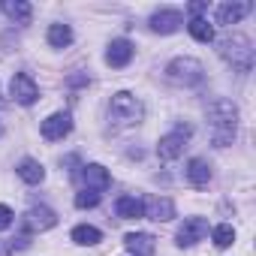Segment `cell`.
<instances>
[{
	"instance_id": "obj_1",
	"label": "cell",
	"mask_w": 256,
	"mask_h": 256,
	"mask_svg": "<svg viewBox=\"0 0 256 256\" xmlns=\"http://www.w3.org/2000/svg\"><path fill=\"white\" fill-rule=\"evenodd\" d=\"M208 126H211V142L214 148H226L235 142L238 133V108L229 100H214L208 106Z\"/></svg>"
},
{
	"instance_id": "obj_2",
	"label": "cell",
	"mask_w": 256,
	"mask_h": 256,
	"mask_svg": "<svg viewBox=\"0 0 256 256\" xmlns=\"http://www.w3.org/2000/svg\"><path fill=\"white\" fill-rule=\"evenodd\" d=\"M217 52H220V58H223L235 72H250V70H253V42H250L247 36L232 34V36L220 40Z\"/></svg>"
},
{
	"instance_id": "obj_3",
	"label": "cell",
	"mask_w": 256,
	"mask_h": 256,
	"mask_svg": "<svg viewBox=\"0 0 256 256\" xmlns=\"http://www.w3.org/2000/svg\"><path fill=\"white\" fill-rule=\"evenodd\" d=\"M142 114H145V108H142L139 96H133L130 90L114 94L112 102H108V118H112L118 126H133V124L142 120Z\"/></svg>"
},
{
	"instance_id": "obj_4",
	"label": "cell",
	"mask_w": 256,
	"mask_h": 256,
	"mask_svg": "<svg viewBox=\"0 0 256 256\" xmlns=\"http://www.w3.org/2000/svg\"><path fill=\"white\" fill-rule=\"evenodd\" d=\"M166 76H169V82H175V84H181V88H196V84H202V78H205V66H202V60H196V58H175V60L166 66Z\"/></svg>"
},
{
	"instance_id": "obj_5",
	"label": "cell",
	"mask_w": 256,
	"mask_h": 256,
	"mask_svg": "<svg viewBox=\"0 0 256 256\" xmlns=\"http://www.w3.org/2000/svg\"><path fill=\"white\" fill-rule=\"evenodd\" d=\"M193 133V126L190 124H178V130L175 133H166L160 142H157V157L160 160H178L187 148V139Z\"/></svg>"
},
{
	"instance_id": "obj_6",
	"label": "cell",
	"mask_w": 256,
	"mask_h": 256,
	"mask_svg": "<svg viewBox=\"0 0 256 256\" xmlns=\"http://www.w3.org/2000/svg\"><path fill=\"white\" fill-rule=\"evenodd\" d=\"M10 94H12V100L22 102V106H34V102L40 100V88H36V82H34L28 72H16V76H12Z\"/></svg>"
},
{
	"instance_id": "obj_7",
	"label": "cell",
	"mask_w": 256,
	"mask_h": 256,
	"mask_svg": "<svg viewBox=\"0 0 256 256\" xmlns=\"http://www.w3.org/2000/svg\"><path fill=\"white\" fill-rule=\"evenodd\" d=\"M40 133H42V139H48V142H58V139L70 136V133H72V118H70V112H54V114H48V118L42 120V126H40Z\"/></svg>"
},
{
	"instance_id": "obj_8",
	"label": "cell",
	"mask_w": 256,
	"mask_h": 256,
	"mask_svg": "<svg viewBox=\"0 0 256 256\" xmlns=\"http://www.w3.org/2000/svg\"><path fill=\"white\" fill-rule=\"evenodd\" d=\"M205 235H208V223H205L202 217H187L184 226H181L178 235H175V244H178V247H193V244L202 241Z\"/></svg>"
},
{
	"instance_id": "obj_9",
	"label": "cell",
	"mask_w": 256,
	"mask_h": 256,
	"mask_svg": "<svg viewBox=\"0 0 256 256\" xmlns=\"http://www.w3.org/2000/svg\"><path fill=\"white\" fill-rule=\"evenodd\" d=\"M148 24H151L154 34H163V36H166V34H175V30L184 24V16H181L178 10H160V12L151 16Z\"/></svg>"
},
{
	"instance_id": "obj_10",
	"label": "cell",
	"mask_w": 256,
	"mask_h": 256,
	"mask_svg": "<svg viewBox=\"0 0 256 256\" xmlns=\"http://www.w3.org/2000/svg\"><path fill=\"white\" fill-rule=\"evenodd\" d=\"M142 217H151V220H172L175 217V205L172 199L166 196H148L142 202Z\"/></svg>"
},
{
	"instance_id": "obj_11",
	"label": "cell",
	"mask_w": 256,
	"mask_h": 256,
	"mask_svg": "<svg viewBox=\"0 0 256 256\" xmlns=\"http://www.w3.org/2000/svg\"><path fill=\"white\" fill-rule=\"evenodd\" d=\"M82 178H84L88 190H96V193H102V190L112 187V175H108V169L100 166V163H88V166H82Z\"/></svg>"
},
{
	"instance_id": "obj_12",
	"label": "cell",
	"mask_w": 256,
	"mask_h": 256,
	"mask_svg": "<svg viewBox=\"0 0 256 256\" xmlns=\"http://www.w3.org/2000/svg\"><path fill=\"white\" fill-rule=\"evenodd\" d=\"M124 247L130 250L133 256H154L157 241H154V235H148V232H130V235H124Z\"/></svg>"
},
{
	"instance_id": "obj_13",
	"label": "cell",
	"mask_w": 256,
	"mask_h": 256,
	"mask_svg": "<svg viewBox=\"0 0 256 256\" xmlns=\"http://www.w3.org/2000/svg\"><path fill=\"white\" fill-rule=\"evenodd\" d=\"M247 12H250V4H247V0H232V4H220V6H217V24H238Z\"/></svg>"
},
{
	"instance_id": "obj_14",
	"label": "cell",
	"mask_w": 256,
	"mask_h": 256,
	"mask_svg": "<svg viewBox=\"0 0 256 256\" xmlns=\"http://www.w3.org/2000/svg\"><path fill=\"white\" fill-rule=\"evenodd\" d=\"M106 60H108V66H126L133 60V42L130 40H112V46H108V52H106Z\"/></svg>"
},
{
	"instance_id": "obj_15",
	"label": "cell",
	"mask_w": 256,
	"mask_h": 256,
	"mask_svg": "<svg viewBox=\"0 0 256 256\" xmlns=\"http://www.w3.org/2000/svg\"><path fill=\"white\" fill-rule=\"evenodd\" d=\"M58 223V214L52 211V208H46V205H40V208H30L28 214H24V226L28 229H52Z\"/></svg>"
},
{
	"instance_id": "obj_16",
	"label": "cell",
	"mask_w": 256,
	"mask_h": 256,
	"mask_svg": "<svg viewBox=\"0 0 256 256\" xmlns=\"http://www.w3.org/2000/svg\"><path fill=\"white\" fill-rule=\"evenodd\" d=\"M0 10H4L16 24H28L34 18V6L28 4V0H4V6H0Z\"/></svg>"
},
{
	"instance_id": "obj_17",
	"label": "cell",
	"mask_w": 256,
	"mask_h": 256,
	"mask_svg": "<svg viewBox=\"0 0 256 256\" xmlns=\"http://www.w3.org/2000/svg\"><path fill=\"white\" fill-rule=\"evenodd\" d=\"M187 181H190L193 187H208V181H211V166H208L205 160L193 157V160L187 163Z\"/></svg>"
},
{
	"instance_id": "obj_18",
	"label": "cell",
	"mask_w": 256,
	"mask_h": 256,
	"mask_svg": "<svg viewBox=\"0 0 256 256\" xmlns=\"http://www.w3.org/2000/svg\"><path fill=\"white\" fill-rule=\"evenodd\" d=\"M114 211L124 220H139L142 217V199H136V196H120L114 202Z\"/></svg>"
},
{
	"instance_id": "obj_19",
	"label": "cell",
	"mask_w": 256,
	"mask_h": 256,
	"mask_svg": "<svg viewBox=\"0 0 256 256\" xmlns=\"http://www.w3.org/2000/svg\"><path fill=\"white\" fill-rule=\"evenodd\" d=\"M76 244H82V247H94V244H100L102 241V232L96 229V226H88V223H82V226H76L72 229V235H70Z\"/></svg>"
},
{
	"instance_id": "obj_20",
	"label": "cell",
	"mask_w": 256,
	"mask_h": 256,
	"mask_svg": "<svg viewBox=\"0 0 256 256\" xmlns=\"http://www.w3.org/2000/svg\"><path fill=\"white\" fill-rule=\"evenodd\" d=\"M16 172H18V178L28 181V184H40V181L46 178V169H42V163H36V160H22Z\"/></svg>"
},
{
	"instance_id": "obj_21",
	"label": "cell",
	"mask_w": 256,
	"mask_h": 256,
	"mask_svg": "<svg viewBox=\"0 0 256 256\" xmlns=\"http://www.w3.org/2000/svg\"><path fill=\"white\" fill-rule=\"evenodd\" d=\"M72 42V28L70 24H52L48 28V46L52 48H66Z\"/></svg>"
},
{
	"instance_id": "obj_22",
	"label": "cell",
	"mask_w": 256,
	"mask_h": 256,
	"mask_svg": "<svg viewBox=\"0 0 256 256\" xmlns=\"http://www.w3.org/2000/svg\"><path fill=\"white\" fill-rule=\"evenodd\" d=\"M187 30H190V36L199 40V42H211V40H214V28L208 24V18H190V22H187Z\"/></svg>"
},
{
	"instance_id": "obj_23",
	"label": "cell",
	"mask_w": 256,
	"mask_h": 256,
	"mask_svg": "<svg viewBox=\"0 0 256 256\" xmlns=\"http://www.w3.org/2000/svg\"><path fill=\"white\" fill-rule=\"evenodd\" d=\"M211 238H214V244H217L220 250H226V247H232V241H235V229H232L229 223H220V226H214Z\"/></svg>"
},
{
	"instance_id": "obj_24",
	"label": "cell",
	"mask_w": 256,
	"mask_h": 256,
	"mask_svg": "<svg viewBox=\"0 0 256 256\" xmlns=\"http://www.w3.org/2000/svg\"><path fill=\"white\" fill-rule=\"evenodd\" d=\"M94 205H100V193L84 187V190L76 196V208H94Z\"/></svg>"
},
{
	"instance_id": "obj_25",
	"label": "cell",
	"mask_w": 256,
	"mask_h": 256,
	"mask_svg": "<svg viewBox=\"0 0 256 256\" xmlns=\"http://www.w3.org/2000/svg\"><path fill=\"white\" fill-rule=\"evenodd\" d=\"M10 226H12V208L0 205V232H4V229H10Z\"/></svg>"
},
{
	"instance_id": "obj_26",
	"label": "cell",
	"mask_w": 256,
	"mask_h": 256,
	"mask_svg": "<svg viewBox=\"0 0 256 256\" xmlns=\"http://www.w3.org/2000/svg\"><path fill=\"white\" fill-rule=\"evenodd\" d=\"M0 133H4V126H0Z\"/></svg>"
}]
</instances>
